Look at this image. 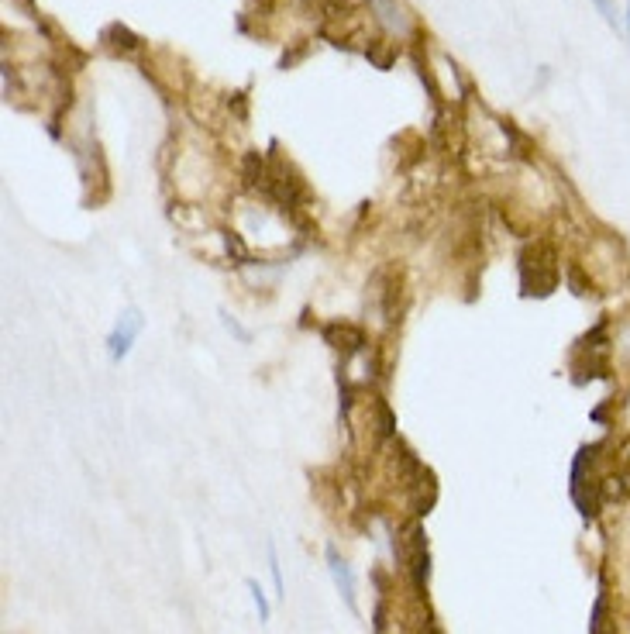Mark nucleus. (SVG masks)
<instances>
[{
    "label": "nucleus",
    "instance_id": "obj_1",
    "mask_svg": "<svg viewBox=\"0 0 630 634\" xmlns=\"http://www.w3.org/2000/svg\"><path fill=\"white\" fill-rule=\"evenodd\" d=\"M145 321L142 314L135 311V307H128V311L118 314V321H114L111 335H107V355H111V362H121L128 359V352L135 349L138 335H142Z\"/></svg>",
    "mask_w": 630,
    "mask_h": 634
},
{
    "label": "nucleus",
    "instance_id": "obj_2",
    "mask_svg": "<svg viewBox=\"0 0 630 634\" xmlns=\"http://www.w3.org/2000/svg\"><path fill=\"white\" fill-rule=\"evenodd\" d=\"M407 572L417 590L424 593L427 583H431V548H427V535L420 524L407 531Z\"/></svg>",
    "mask_w": 630,
    "mask_h": 634
},
{
    "label": "nucleus",
    "instance_id": "obj_3",
    "mask_svg": "<svg viewBox=\"0 0 630 634\" xmlns=\"http://www.w3.org/2000/svg\"><path fill=\"white\" fill-rule=\"evenodd\" d=\"M369 11H372V21L393 38H407L417 28L414 18H410V11L400 4V0H369Z\"/></svg>",
    "mask_w": 630,
    "mask_h": 634
},
{
    "label": "nucleus",
    "instance_id": "obj_4",
    "mask_svg": "<svg viewBox=\"0 0 630 634\" xmlns=\"http://www.w3.org/2000/svg\"><path fill=\"white\" fill-rule=\"evenodd\" d=\"M324 559H328V572H331L334 586H338L341 600L348 603V610H359V603H355V572H352V566H348V562L341 559L338 548H334V545H328Z\"/></svg>",
    "mask_w": 630,
    "mask_h": 634
},
{
    "label": "nucleus",
    "instance_id": "obj_5",
    "mask_svg": "<svg viewBox=\"0 0 630 634\" xmlns=\"http://www.w3.org/2000/svg\"><path fill=\"white\" fill-rule=\"evenodd\" d=\"M100 42L107 45V49L114 52V56H138L142 52V38H138L131 28L124 25H111L104 28V35H100Z\"/></svg>",
    "mask_w": 630,
    "mask_h": 634
},
{
    "label": "nucleus",
    "instance_id": "obj_6",
    "mask_svg": "<svg viewBox=\"0 0 630 634\" xmlns=\"http://www.w3.org/2000/svg\"><path fill=\"white\" fill-rule=\"evenodd\" d=\"M606 352L613 355V362L630 369V311L620 314V321H613V331L606 338Z\"/></svg>",
    "mask_w": 630,
    "mask_h": 634
},
{
    "label": "nucleus",
    "instance_id": "obj_7",
    "mask_svg": "<svg viewBox=\"0 0 630 634\" xmlns=\"http://www.w3.org/2000/svg\"><path fill=\"white\" fill-rule=\"evenodd\" d=\"M589 634H617L610 621V593H606V586H600L593 610H589Z\"/></svg>",
    "mask_w": 630,
    "mask_h": 634
},
{
    "label": "nucleus",
    "instance_id": "obj_8",
    "mask_svg": "<svg viewBox=\"0 0 630 634\" xmlns=\"http://www.w3.org/2000/svg\"><path fill=\"white\" fill-rule=\"evenodd\" d=\"M245 590H248V597H252L255 603V610H259V621L262 624H269V617H272V603L266 597V590L259 586V579H245Z\"/></svg>",
    "mask_w": 630,
    "mask_h": 634
},
{
    "label": "nucleus",
    "instance_id": "obj_9",
    "mask_svg": "<svg viewBox=\"0 0 630 634\" xmlns=\"http://www.w3.org/2000/svg\"><path fill=\"white\" fill-rule=\"evenodd\" d=\"M266 555H269V576H272V590H276V600H286V583H283V569H279V555H276V545H266Z\"/></svg>",
    "mask_w": 630,
    "mask_h": 634
},
{
    "label": "nucleus",
    "instance_id": "obj_10",
    "mask_svg": "<svg viewBox=\"0 0 630 634\" xmlns=\"http://www.w3.org/2000/svg\"><path fill=\"white\" fill-rule=\"evenodd\" d=\"M589 4H593L596 11H600V18L606 21V25H610V28H617L620 14H617V4H613V0H589Z\"/></svg>",
    "mask_w": 630,
    "mask_h": 634
},
{
    "label": "nucleus",
    "instance_id": "obj_11",
    "mask_svg": "<svg viewBox=\"0 0 630 634\" xmlns=\"http://www.w3.org/2000/svg\"><path fill=\"white\" fill-rule=\"evenodd\" d=\"M224 324H228V331H235V335L241 338V342H248V335H245V331H241V324H238V321H231V317L224 314Z\"/></svg>",
    "mask_w": 630,
    "mask_h": 634
},
{
    "label": "nucleus",
    "instance_id": "obj_12",
    "mask_svg": "<svg viewBox=\"0 0 630 634\" xmlns=\"http://www.w3.org/2000/svg\"><path fill=\"white\" fill-rule=\"evenodd\" d=\"M624 25H627V35H630V4H627V11H624Z\"/></svg>",
    "mask_w": 630,
    "mask_h": 634
}]
</instances>
